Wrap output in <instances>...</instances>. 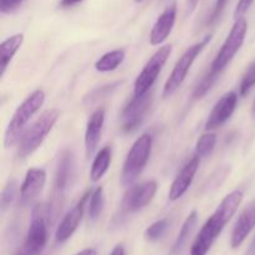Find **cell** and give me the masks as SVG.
I'll use <instances>...</instances> for the list:
<instances>
[{
    "label": "cell",
    "mask_w": 255,
    "mask_h": 255,
    "mask_svg": "<svg viewBox=\"0 0 255 255\" xmlns=\"http://www.w3.org/2000/svg\"><path fill=\"white\" fill-rule=\"evenodd\" d=\"M167 228H168V221L167 219H159V221L152 223L144 232V238L148 242H157L164 236Z\"/></svg>",
    "instance_id": "27"
},
{
    "label": "cell",
    "mask_w": 255,
    "mask_h": 255,
    "mask_svg": "<svg viewBox=\"0 0 255 255\" xmlns=\"http://www.w3.org/2000/svg\"><path fill=\"white\" fill-rule=\"evenodd\" d=\"M24 42V34H15L9 39L4 40L0 45V76H4L7 66L11 62L12 57L15 56L19 49Z\"/></svg>",
    "instance_id": "19"
},
{
    "label": "cell",
    "mask_w": 255,
    "mask_h": 255,
    "mask_svg": "<svg viewBox=\"0 0 255 255\" xmlns=\"http://www.w3.org/2000/svg\"><path fill=\"white\" fill-rule=\"evenodd\" d=\"M254 2V0H239L238 4H237L236 11H234V17L238 19V17L243 16L247 11L249 10V7L252 6V4Z\"/></svg>",
    "instance_id": "32"
},
{
    "label": "cell",
    "mask_w": 255,
    "mask_h": 255,
    "mask_svg": "<svg viewBox=\"0 0 255 255\" xmlns=\"http://www.w3.org/2000/svg\"><path fill=\"white\" fill-rule=\"evenodd\" d=\"M104 188L97 187L96 189L91 192V196L89 199V217L91 221H96L102 213L104 209Z\"/></svg>",
    "instance_id": "24"
},
{
    "label": "cell",
    "mask_w": 255,
    "mask_h": 255,
    "mask_svg": "<svg viewBox=\"0 0 255 255\" xmlns=\"http://www.w3.org/2000/svg\"><path fill=\"white\" fill-rule=\"evenodd\" d=\"M153 138L149 133H143L134 141L125 159L121 173V182L125 187H129L137 178L149 161L152 153Z\"/></svg>",
    "instance_id": "4"
},
{
    "label": "cell",
    "mask_w": 255,
    "mask_h": 255,
    "mask_svg": "<svg viewBox=\"0 0 255 255\" xmlns=\"http://www.w3.org/2000/svg\"><path fill=\"white\" fill-rule=\"evenodd\" d=\"M76 255H97V253L94 248H87V249H84V251H81L80 253H77Z\"/></svg>",
    "instance_id": "35"
},
{
    "label": "cell",
    "mask_w": 255,
    "mask_h": 255,
    "mask_svg": "<svg viewBox=\"0 0 255 255\" xmlns=\"http://www.w3.org/2000/svg\"><path fill=\"white\" fill-rule=\"evenodd\" d=\"M255 228V199L252 201L243 212L241 213L239 218L234 224L233 232L231 237V247L233 249L239 248L246 242L249 234Z\"/></svg>",
    "instance_id": "15"
},
{
    "label": "cell",
    "mask_w": 255,
    "mask_h": 255,
    "mask_svg": "<svg viewBox=\"0 0 255 255\" xmlns=\"http://www.w3.org/2000/svg\"><path fill=\"white\" fill-rule=\"evenodd\" d=\"M15 255H24V254H22V252H19V253L15 254Z\"/></svg>",
    "instance_id": "39"
},
{
    "label": "cell",
    "mask_w": 255,
    "mask_h": 255,
    "mask_svg": "<svg viewBox=\"0 0 255 255\" xmlns=\"http://www.w3.org/2000/svg\"><path fill=\"white\" fill-rule=\"evenodd\" d=\"M152 104V95L147 92L139 97H133L124 109L121 115V129L126 133L136 131L144 120Z\"/></svg>",
    "instance_id": "11"
},
{
    "label": "cell",
    "mask_w": 255,
    "mask_h": 255,
    "mask_svg": "<svg viewBox=\"0 0 255 255\" xmlns=\"http://www.w3.org/2000/svg\"><path fill=\"white\" fill-rule=\"evenodd\" d=\"M218 77H219L218 74H216V72H213L209 70L208 74H207L206 76H204L203 79L199 81V84L197 85V87L194 89L193 95H192L193 100H199V99H202L203 96H206L207 92H208L209 90L214 86V84L217 82Z\"/></svg>",
    "instance_id": "25"
},
{
    "label": "cell",
    "mask_w": 255,
    "mask_h": 255,
    "mask_svg": "<svg viewBox=\"0 0 255 255\" xmlns=\"http://www.w3.org/2000/svg\"><path fill=\"white\" fill-rule=\"evenodd\" d=\"M60 117V111L57 109H49L42 112L36 121L27 127L21 134L17 142V156L20 158H26L34 153L42 144L47 134L51 132Z\"/></svg>",
    "instance_id": "2"
},
{
    "label": "cell",
    "mask_w": 255,
    "mask_h": 255,
    "mask_svg": "<svg viewBox=\"0 0 255 255\" xmlns=\"http://www.w3.org/2000/svg\"><path fill=\"white\" fill-rule=\"evenodd\" d=\"M237 104H238V95L236 92L231 91L224 94L214 105L213 110L207 119L206 126H204L206 131H212V129L223 126L234 114Z\"/></svg>",
    "instance_id": "13"
},
{
    "label": "cell",
    "mask_w": 255,
    "mask_h": 255,
    "mask_svg": "<svg viewBox=\"0 0 255 255\" xmlns=\"http://www.w3.org/2000/svg\"><path fill=\"white\" fill-rule=\"evenodd\" d=\"M199 164H201V157L198 156H194L193 158H191L186 164H184V167L181 169V172L177 174V177L174 178V181L172 182L171 187H169V201H178V199L181 198V197H183V194L188 191L192 182H193L194 177H196L197 172H198Z\"/></svg>",
    "instance_id": "14"
},
{
    "label": "cell",
    "mask_w": 255,
    "mask_h": 255,
    "mask_svg": "<svg viewBox=\"0 0 255 255\" xmlns=\"http://www.w3.org/2000/svg\"><path fill=\"white\" fill-rule=\"evenodd\" d=\"M172 54V45H164V46L159 47L151 57L148 61L146 62L144 67L139 75L137 76L136 81H134V89L133 94L134 97H139L146 95L149 92L151 87L156 82L157 77L161 74L162 69L166 65L167 60Z\"/></svg>",
    "instance_id": "8"
},
{
    "label": "cell",
    "mask_w": 255,
    "mask_h": 255,
    "mask_svg": "<svg viewBox=\"0 0 255 255\" xmlns=\"http://www.w3.org/2000/svg\"><path fill=\"white\" fill-rule=\"evenodd\" d=\"M211 40L212 35H207L202 41L189 46L188 49L182 54V56L177 60L171 75H169V77L167 79L166 84H164L163 86V92H162V97H163V99H169V97L173 96V95L178 91V89L182 86L184 80H186L192 65L194 64V61H196V59L198 57V55L203 51L204 47L211 42Z\"/></svg>",
    "instance_id": "6"
},
{
    "label": "cell",
    "mask_w": 255,
    "mask_h": 255,
    "mask_svg": "<svg viewBox=\"0 0 255 255\" xmlns=\"http://www.w3.org/2000/svg\"><path fill=\"white\" fill-rule=\"evenodd\" d=\"M76 174V159L72 149L65 148L60 152L55 169L54 193L56 198H62L65 192L72 184Z\"/></svg>",
    "instance_id": "10"
},
{
    "label": "cell",
    "mask_w": 255,
    "mask_h": 255,
    "mask_svg": "<svg viewBox=\"0 0 255 255\" xmlns=\"http://www.w3.org/2000/svg\"><path fill=\"white\" fill-rule=\"evenodd\" d=\"M217 144V134L214 132H207L202 134L196 143V156L201 158L211 156L213 153L214 148Z\"/></svg>",
    "instance_id": "23"
},
{
    "label": "cell",
    "mask_w": 255,
    "mask_h": 255,
    "mask_svg": "<svg viewBox=\"0 0 255 255\" xmlns=\"http://www.w3.org/2000/svg\"><path fill=\"white\" fill-rule=\"evenodd\" d=\"M197 221H198V213H197V211L191 212L189 216L186 218V221H184L183 226H182L181 231L178 233V237H177L176 242H174L173 247H172L171 255H177L178 253H181V251L184 248L187 242H188L194 227H196Z\"/></svg>",
    "instance_id": "21"
},
{
    "label": "cell",
    "mask_w": 255,
    "mask_h": 255,
    "mask_svg": "<svg viewBox=\"0 0 255 255\" xmlns=\"http://www.w3.org/2000/svg\"><path fill=\"white\" fill-rule=\"evenodd\" d=\"M134 1H136V2H142V1H143V0H134Z\"/></svg>",
    "instance_id": "38"
},
{
    "label": "cell",
    "mask_w": 255,
    "mask_h": 255,
    "mask_svg": "<svg viewBox=\"0 0 255 255\" xmlns=\"http://www.w3.org/2000/svg\"><path fill=\"white\" fill-rule=\"evenodd\" d=\"M81 1H84V0H61V1H60V5L64 7H69V6H72V5L79 4V2Z\"/></svg>",
    "instance_id": "33"
},
{
    "label": "cell",
    "mask_w": 255,
    "mask_h": 255,
    "mask_svg": "<svg viewBox=\"0 0 255 255\" xmlns=\"http://www.w3.org/2000/svg\"><path fill=\"white\" fill-rule=\"evenodd\" d=\"M199 1H201V0H188V9H189V12H192L194 9H196L197 5H198Z\"/></svg>",
    "instance_id": "36"
},
{
    "label": "cell",
    "mask_w": 255,
    "mask_h": 255,
    "mask_svg": "<svg viewBox=\"0 0 255 255\" xmlns=\"http://www.w3.org/2000/svg\"><path fill=\"white\" fill-rule=\"evenodd\" d=\"M244 198V193L239 189L233 191L223 198L216 212L207 219L198 236L191 247V255H207L227 224L238 211Z\"/></svg>",
    "instance_id": "1"
},
{
    "label": "cell",
    "mask_w": 255,
    "mask_h": 255,
    "mask_svg": "<svg viewBox=\"0 0 255 255\" xmlns=\"http://www.w3.org/2000/svg\"><path fill=\"white\" fill-rule=\"evenodd\" d=\"M157 188H158V184L153 179L129 187L122 198V211H125L126 213H136V212L143 209L154 198Z\"/></svg>",
    "instance_id": "9"
},
{
    "label": "cell",
    "mask_w": 255,
    "mask_h": 255,
    "mask_svg": "<svg viewBox=\"0 0 255 255\" xmlns=\"http://www.w3.org/2000/svg\"><path fill=\"white\" fill-rule=\"evenodd\" d=\"M227 2L228 0H216V4H214L213 10H212L211 15H209V19H208V24L212 25L214 22L218 21V19L221 17L222 12L224 11L227 6Z\"/></svg>",
    "instance_id": "30"
},
{
    "label": "cell",
    "mask_w": 255,
    "mask_h": 255,
    "mask_svg": "<svg viewBox=\"0 0 255 255\" xmlns=\"http://www.w3.org/2000/svg\"><path fill=\"white\" fill-rule=\"evenodd\" d=\"M45 102V92L42 90H35L31 95L26 97L21 105H19L16 111L12 115L11 120L9 121L4 136V146L11 147L21 137V132L24 131L27 122L32 119L35 114L42 107Z\"/></svg>",
    "instance_id": "3"
},
{
    "label": "cell",
    "mask_w": 255,
    "mask_h": 255,
    "mask_svg": "<svg viewBox=\"0 0 255 255\" xmlns=\"http://www.w3.org/2000/svg\"><path fill=\"white\" fill-rule=\"evenodd\" d=\"M90 196H91V192H86L81 197V199L75 204L74 208L67 212L66 216L60 222L59 227L56 229V233H55V239H56L57 243H65L67 239L71 238L72 234L79 228L85 213V207H86V203L89 202Z\"/></svg>",
    "instance_id": "12"
},
{
    "label": "cell",
    "mask_w": 255,
    "mask_h": 255,
    "mask_svg": "<svg viewBox=\"0 0 255 255\" xmlns=\"http://www.w3.org/2000/svg\"><path fill=\"white\" fill-rule=\"evenodd\" d=\"M126 57V51L124 49L112 50L107 54L102 55L95 64V69L100 72H110L116 70L124 62Z\"/></svg>",
    "instance_id": "22"
},
{
    "label": "cell",
    "mask_w": 255,
    "mask_h": 255,
    "mask_svg": "<svg viewBox=\"0 0 255 255\" xmlns=\"http://www.w3.org/2000/svg\"><path fill=\"white\" fill-rule=\"evenodd\" d=\"M177 17V5L172 4L157 17L156 22H154L153 27L149 34V44L152 46H157L161 45L162 42L166 41L168 36L171 35L172 30H173L174 24H176Z\"/></svg>",
    "instance_id": "16"
},
{
    "label": "cell",
    "mask_w": 255,
    "mask_h": 255,
    "mask_svg": "<svg viewBox=\"0 0 255 255\" xmlns=\"http://www.w3.org/2000/svg\"><path fill=\"white\" fill-rule=\"evenodd\" d=\"M46 182V172L42 168H30L25 174L24 182L20 187L19 202L21 206H27L39 194Z\"/></svg>",
    "instance_id": "18"
},
{
    "label": "cell",
    "mask_w": 255,
    "mask_h": 255,
    "mask_svg": "<svg viewBox=\"0 0 255 255\" xmlns=\"http://www.w3.org/2000/svg\"><path fill=\"white\" fill-rule=\"evenodd\" d=\"M50 211L51 207L45 203H39L32 208L30 226L21 251L24 255H40L46 247Z\"/></svg>",
    "instance_id": "5"
},
{
    "label": "cell",
    "mask_w": 255,
    "mask_h": 255,
    "mask_svg": "<svg viewBox=\"0 0 255 255\" xmlns=\"http://www.w3.org/2000/svg\"><path fill=\"white\" fill-rule=\"evenodd\" d=\"M105 124V110L97 109L90 116L85 131V152L87 158H91L96 152L97 146L101 139L102 129Z\"/></svg>",
    "instance_id": "17"
},
{
    "label": "cell",
    "mask_w": 255,
    "mask_h": 255,
    "mask_svg": "<svg viewBox=\"0 0 255 255\" xmlns=\"http://www.w3.org/2000/svg\"><path fill=\"white\" fill-rule=\"evenodd\" d=\"M117 86H119V82H115V84L106 85V86H101L99 87V89H95L94 91L90 92L89 96L85 97V104L92 105L96 101H99V100L105 99V97H107L109 95H111V92L115 91Z\"/></svg>",
    "instance_id": "28"
},
{
    "label": "cell",
    "mask_w": 255,
    "mask_h": 255,
    "mask_svg": "<svg viewBox=\"0 0 255 255\" xmlns=\"http://www.w3.org/2000/svg\"><path fill=\"white\" fill-rule=\"evenodd\" d=\"M110 255H125V249H124V247L122 246H116L114 248V251L111 252V254Z\"/></svg>",
    "instance_id": "34"
},
{
    "label": "cell",
    "mask_w": 255,
    "mask_h": 255,
    "mask_svg": "<svg viewBox=\"0 0 255 255\" xmlns=\"http://www.w3.org/2000/svg\"><path fill=\"white\" fill-rule=\"evenodd\" d=\"M254 85H255V62H253V64L248 67L246 74L243 75L241 86H239V94H241V96L243 97L247 96Z\"/></svg>",
    "instance_id": "29"
},
{
    "label": "cell",
    "mask_w": 255,
    "mask_h": 255,
    "mask_svg": "<svg viewBox=\"0 0 255 255\" xmlns=\"http://www.w3.org/2000/svg\"><path fill=\"white\" fill-rule=\"evenodd\" d=\"M25 0H0V11L2 14H9L21 6Z\"/></svg>",
    "instance_id": "31"
},
{
    "label": "cell",
    "mask_w": 255,
    "mask_h": 255,
    "mask_svg": "<svg viewBox=\"0 0 255 255\" xmlns=\"http://www.w3.org/2000/svg\"><path fill=\"white\" fill-rule=\"evenodd\" d=\"M111 159L112 148L110 146L104 147L97 152L91 164V171H90V178L92 182H99L106 174L110 168V164H111Z\"/></svg>",
    "instance_id": "20"
},
{
    "label": "cell",
    "mask_w": 255,
    "mask_h": 255,
    "mask_svg": "<svg viewBox=\"0 0 255 255\" xmlns=\"http://www.w3.org/2000/svg\"><path fill=\"white\" fill-rule=\"evenodd\" d=\"M17 193V183L15 179H9L1 191V197H0V208L1 212H5L10 207V204L16 198Z\"/></svg>",
    "instance_id": "26"
},
{
    "label": "cell",
    "mask_w": 255,
    "mask_h": 255,
    "mask_svg": "<svg viewBox=\"0 0 255 255\" xmlns=\"http://www.w3.org/2000/svg\"><path fill=\"white\" fill-rule=\"evenodd\" d=\"M252 116L255 119V99H254V102H253V106H252Z\"/></svg>",
    "instance_id": "37"
},
{
    "label": "cell",
    "mask_w": 255,
    "mask_h": 255,
    "mask_svg": "<svg viewBox=\"0 0 255 255\" xmlns=\"http://www.w3.org/2000/svg\"><path fill=\"white\" fill-rule=\"evenodd\" d=\"M247 31H248V22L243 16L236 19V22L232 26L226 41L222 45L221 50L218 51L217 56L214 57L211 65V71L221 75L224 71L229 62L234 59L237 52L242 49L244 41H246Z\"/></svg>",
    "instance_id": "7"
}]
</instances>
